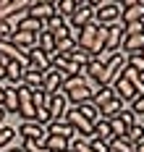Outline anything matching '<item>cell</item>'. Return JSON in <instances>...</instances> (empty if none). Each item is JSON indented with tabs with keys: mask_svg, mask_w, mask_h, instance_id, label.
Wrapping results in <instances>:
<instances>
[{
	"mask_svg": "<svg viewBox=\"0 0 144 152\" xmlns=\"http://www.w3.org/2000/svg\"><path fill=\"white\" fill-rule=\"evenodd\" d=\"M60 92L65 94V100H68V105H81V102H89L92 100V94L95 89L89 87V81L84 79V76H71V79H65Z\"/></svg>",
	"mask_w": 144,
	"mask_h": 152,
	"instance_id": "6da1fadb",
	"label": "cell"
},
{
	"mask_svg": "<svg viewBox=\"0 0 144 152\" xmlns=\"http://www.w3.org/2000/svg\"><path fill=\"white\" fill-rule=\"evenodd\" d=\"M121 24L126 34L131 31H142V24H144V0H126L121 3Z\"/></svg>",
	"mask_w": 144,
	"mask_h": 152,
	"instance_id": "7a4b0ae2",
	"label": "cell"
},
{
	"mask_svg": "<svg viewBox=\"0 0 144 152\" xmlns=\"http://www.w3.org/2000/svg\"><path fill=\"white\" fill-rule=\"evenodd\" d=\"M97 3H100V0H76V11H73V16L65 21L68 29H81V26L92 24V21H95Z\"/></svg>",
	"mask_w": 144,
	"mask_h": 152,
	"instance_id": "3957f363",
	"label": "cell"
},
{
	"mask_svg": "<svg viewBox=\"0 0 144 152\" xmlns=\"http://www.w3.org/2000/svg\"><path fill=\"white\" fill-rule=\"evenodd\" d=\"M95 24L105 26V29L121 24V3H97V8H95Z\"/></svg>",
	"mask_w": 144,
	"mask_h": 152,
	"instance_id": "277c9868",
	"label": "cell"
},
{
	"mask_svg": "<svg viewBox=\"0 0 144 152\" xmlns=\"http://www.w3.org/2000/svg\"><path fill=\"white\" fill-rule=\"evenodd\" d=\"M18 97V115L24 118V123H34V105H32V89H26L24 84L16 87Z\"/></svg>",
	"mask_w": 144,
	"mask_h": 152,
	"instance_id": "5b68a950",
	"label": "cell"
},
{
	"mask_svg": "<svg viewBox=\"0 0 144 152\" xmlns=\"http://www.w3.org/2000/svg\"><path fill=\"white\" fill-rule=\"evenodd\" d=\"M123 37H126V29H123V24L108 26V37H105V47H102V53H121Z\"/></svg>",
	"mask_w": 144,
	"mask_h": 152,
	"instance_id": "8992f818",
	"label": "cell"
},
{
	"mask_svg": "<svg viewBox=\"0 0 144 152\" xmlns=\"http://www.w3.org/2000/svg\"><path fill=\"white\" fill-rule=\"evenodd\" d=\"M26 16L29 18H37L39 24H45L50 16H55V5L47 3V0H37V3H29V8H26Z\"/></svg>",
	"mask_w": 144,
	"mask_h": 152,
	"instance_id": "52a82bcc",
	"label": "cell"
},
{
	"mask_svg": "<svg viewBox=\"0 0 144 152\" xmlns=\"http://www.w3.org/2000/svg\"><path fill=\"white\" fill-rule=\"evenodd\" d=\"M26 68H29V71H37V74H45L50 68V55H45V53L37 50V47L26 50Z\"/></svg>",
	"mask_w": 144,
	"mask_h": 152,
	"instance_id": "ba28073f",
	"label": "cell"
},
{
	"mask_svg": "<svg viewBox=\"0 0 144 152\" xmlns=\"http://www.w3.org/2000/svg\"><path fill=\"white\" fill-rule=\"evenodd\" d=\"M47 113L52 115V121H60L68 110V100H65L63 92H55V94H47Z\"/></svg>",
	"mask_w": 144,
	"mask_h": 152,
	"instance_id": "9c48e42d",
	"label": "cell"
},
{
	"mask_svg": "<svg viewBox=\"0 0 144 152\" xmlns=\"http://www.w3.org/2000/svg\"><path fill=\"white\" fill-rule=\"evenodd\" d=\"M65 79H68L65 74L55 71V68H47V71H45V79H42V92H45V94H55V92H60V87H63Z\"/></svg>",
	"mask_w": 144,
	"mask_h": 152,
	"instance_id": "30bf717a",
	"label": "cell"
},
{
	"mask_svg": "<svg viewBox=\"0 0 144 152\" xmlns=\"http://www.w3.org/2000/svg\"><path fill=\"white\" fill-rule=\"evenodd\" d=\"M126 71V55L123 53H115L110 61L105 63V76H108V84H113L118 76Z\"/></svg>",
	"mask_w": 144,
	"mask_h": 152,
	"instance_id": "8fae6325",
	"label": "cell"
},
{
	"mask_svg": "<svg viewBox=\"0 0 144 152\" xmlns=\"http://www.w3.org/2000/svg\"><path fill=\"white\" fill-rule=\"evenodd\" d=\"M110 87H113V92H115V97H118L121 102H134V100L139 97V94H136V89H134V87L128 84V81L123 79V76H118V79L113 81Z\"/></svg>",
	"mask_w": 144,
	"mask_h": 152,
	"instance_id": "7c38bea8",
	"label": "cell"
},
{
	"mask_svg": "<svg viewBox=\"0 0 144 152\" xmlns=\"http://www.w3.org/2000/svg\"><path fill=\"white\" fill-rule=\"evenodd\" d=\"M144 50V34L142 31H131L123 37V45H121V53L123 55H134V53H142Z\"/></svg>",
	"mask_w": 144,
	"mask_h": 152,
	"instance_id": "4fadbf2b",
	"label": "cell"
},
{
	"mask_svg": "<svg viewBox=\"0 0 144 152\" xmlns=\"http://www.w3.org/2000/svg\"><path fill=\"white\" fill-rule=\"evenodd\" d=\"M18 137L21 139H34V142H45L47 134H45V129L37 126V123H21V126H18Z\"/></svg>",
	"mask_w": 144,
	"mask_h": 152,
	"instance_id": "5bb4252c",
	"label": "cell"
},
{
	"mask_svg": "<svg viewBox=\"0 0 144 152\" xmlns=\"http://www.w3.org/2000/svg\"><path fill=\"white\" fill-rule=\"evenodd\" d=\"M45 134H47V137H60V139H68V142H71V139H73V129L60 118V121H52V123H50L47 129H45Z\"/></svg>",
	"mask_w": 144,
	"mask_h": 152,
	"instance_id": "9a60e30c",
	"label": "cell"
},
{
	"mask_svg": "<svg viewBox=\"0 0 144 152\" xmlns=\"http://www.w3.org/2000/svg\"><path fill=\"white\" fill-rule=\"evenodd\" d=\"M11 42L18 47V50H32L37 45V34H26V31H13V37H11Z\"/></svg>",
	"mask_w": 144,
	"mask_h": 152,
	"instance_id": "2e32d148",
	"label": "cell"
},
{
	"mask_svg": "<svg viewBox=\"0 0 144 152\" xmlns=\"http://www.w3.org/2000/svg\"><path fill=\"white\" fill-rule=\"evenodd\" d=\"M92 134H95V139H102V142H108V144H110V139H113L110 121H105V118H97V121L92 123Z\"/></svg>",
	"mask_w": 144,
	"mask_h": 152,
	"instance_id": "e0dca14e",
	"label": "cell"
},
{
	"mask_svg": "<svg viewBox=\"0 0 144 152\" xmlns=\"http://www.w3.org/2000/svg\"><path fill=\"white\" fill-rule=\"evenodd\" d=\"M3 110L5 115H18V97H16V89L13 87H5V97H3Z\"/></svg>",
	"mask_w": 144,
	"mask_h": 152,
	"instance_id": "ac0fdd59",
	"label": "cell"
},
{
	"mask_svg": "<svg viewBox=\"0 0 144 152\" xmlns=\"http://www.w3.org/2000/svg\"><path fill=\"white\" fill-rule=\"evenodd\" d=\"M37 50H42L45 55H52V50H55V39H52V34H50L47 29H42L39 34H37Z\"/></svg>",
	"mask_w": 144,
	"mask_h": 152,
	"instance_id": "d6986e66",
	"label": "cell"
},
{
	"mask_svg": "<svg viewBox=\"0 0 144 152\" xmlns=\"http://www.w3.org/2000/svg\"><path fill=\"white\" fill-rule=\"evenodd\" d=\"M113 97H115V92H113V87H100V89H97L95 94H92V105H95L97 110H100L102 105H108V102H110Z\"/></svg>",
	"mask_w": 144,
	"mask_h": 152,
	"instance_id": "ffe728a7",
	"label": "cell"
},
{
	"mask_svg": "<svg viewBox=\"0 0 144 152\" xmlns=\"http://www.w3.org/2000/svg\"><path fill=\"white\" fill-rule=\"evenodd\" d=\"M121 110H123V102H121L118 97H113V100L108 102V105H102V107H100V118L110 121V118H115V115H118Z\"/></svg>",
	"mask_w": 144,
	"mask_h": 152,
	"instance_id": "44dd1931",
	"label": "cell"
},
{
	"mask_svg": "<svg viewBox=\"0 0 144 152\" xmlns=\"http://www.w3.org/2000/svg\"><path fill=\"white\" fill-rule=\"evenodd\" d=\"M13 31H26V34H39V31H42V24H39L37 18H29V16H26V18H21V21H18L16 26H13Z\"/></svg>",
	"mask_w": 144,
	"mask_h": 152,
	"instance_id": "7402d4cb",
	"label": "cell"
},
{
	"mask_svg": "<svg viewBox=\"0 0 144 152\" xmlns=\"http://www.w3.org/2000/svg\"><path fill=\"white\" fill-rule=\"evenodd\" d=\"M76 50V39H71V37H65L60 42H55V50H52V55H60V58H68L71 53Z\"/></svg>",
	"mask_w": 144,
	"mask_h": 152,
	"instance_id": "603a6c76",
	"label": "cell"
},
{
	"mask_svg": "<svg viewBox=\"0 0 144 152\" xmlns=\"http://www.w3.org/2000/svg\"><path fill=\"white\" fill-rule=\"evenodd\" d=\"M76 110H79L81 118H84V121H89V123H95L97 118H100V110L92 105V100H89V102H81V105H76Z\"/></svg>",
	"mask_w": 144,
	"mask_h": 152,
	"instance_id": "cb8c5ba5",
	"label": "cell"
},
{
	"mask_svg": "<svg viewBox=\"0 0 144 152\" xmlns=\"http://www.w3.org/2000/svg\"><path fill=\"white\" fill-rule=\"evenodd\" d=\"M45 147L50 152H65L68 150V139H60V137H47L45 139Z\"/></svg>",
	"mask_w": 144,
	"mask_h": 152,
	"instance_id": "d4e9b609",
	"label": "cell"
},
{
	"mask_svg": "<svg viewBox=\"0 0 144 152\" xmlns=\"http://www.w3.org/2000/svg\"><path fill=\"white\" fill-rule=\"evenodd\" d=\"M126 139L134 144V147H136V144H142V142H144V126H142V123L131 126V129L126 131Z\"/></svg>",
	"mask_w": 144,
	"mask_h": 152,
	"instance_id": "484cf974",
	"label": "cell"
},
{
	"mask_svg": "<svg viewBox=\"0 0 144 152\" xmlns=\"http://www.w3.org/2000/svg\"><path fill=\"white\" fill-rule=\"evenodd\" d=\"M110 152H134V144L126 137L121 139H110Z\"/></svg>",
	"mask_w": 144,
	"mask_h": 152,
	"instance_id": "4316f807",
	"label": "cell"
},
{
	"mask_svg": "<svg viewBox=\"0 0 144 152\" xmlns=\"http://www.w3.org/2000/svg\"><path fill=\"white\" fill-rule=\"evenodd\" d=\"M16 137V129H11V126H0V150H5L11 142Z\"/></svg>",
	"mask_w": 144,
	"mask_h": 152,
	"instance_id": "83f0119b",
	"label": "cell"
},
{
	"mask_svg": "<svg viewBox=\"0 0 144 152\" xmlns=\"http://www.w3.org/2000/svg\"><path fill=\"white\" fill-rule=\"evenodd\" d=\"M89 58H92V55H89V53H84V50H79V47L68 55V61L73 63V66H87V63H89Z\"/></svg>",
	"mask_w": 144,
	"mask_h": 152,
	"instance_id": "f1b7e54d",
	"label": "cell"
},
{
	"mask_svg": "<svg viewBox=\"0 0 144 152\" xmlns=\"http://www.w3.org/2000/svg\"><path fill=\"white\" fill-rule=\"evenodd\" d=\"M32 105H34V110H37V107H45L47 105V94L42 89H34L32 92Z\"/></svg>",
	"mask_w": 144,
	"mask_h": 152,
	"instance_id": "f546056e",
	"label": "cell"
},
{
	"mask_svg": "<svg viewBox=\"0 0 144 152\" xmlns=\"http://www.w3.org/2000/svg\"><path fill=\"white\" fill-rule=\"evenodd\" d=\"M11 37H13V26L8 21H0V42H11Z\"/></svg>",
	"mask_w": 144,
	"mask_h": 152,
	"instance_id": "4dcf8cb0",
	"label": "cell"
},
{
	"mask_svg": "<svg viewBox=\"0 0 144 152\" xmlns=\"http://www.w3.org/2000/svg\"><path fill=\"white\" fill-rule=\"evenodd\" d=\"M89 147H92V152H110V144L108 142H102V139H89Z\"/></svg>",
	"mask_w": 144,
	"mask_h": 152,
	"instance_id": "1f68e13d",
	"label": "cell"
},
{
	"mask_svg": "<svg viewBox=\"0 0 144 152\" xmlns=\"http://www.w3.org/2000/svg\"><path fill=\"white\" fill-rule=\"evenodd\" d=\"M131 110H134V113H136L139 118L144 115V94H142V97H136V100L131 102Z\"/></svg>",
	"mask_w": 144,
	"mask_h": 152,
	"instance_id": "d6a6232c",
	"label": "cell"
},
{
	"mask_svg": "<svg viewBox=\"0 0 144 152\" xmlns=\"http://www.w3.org/2000/svg\"><path fill=\"white\" fill-rule=\"evenodd\" d=\"M3 97H5V87H3V81H0V105H3Z\"/></svg>",
	"mask_w": 144,
	"mask_h": 152,
	"instance_id": "836d02e7",
	"label": "cell"
},
{
	"mask_svg": "<svg viewBox=\"0 0 144 152\" xmlns=\"http://www.w3.org/2000/svg\"><path fill=\"white\" fill-rule=\"evenodd\" d=\"M3 118H5V110H3V105H0V126H3Z\"/></svg>",
	"mask_w": 144,
	"mask_h": 152,
	"instance_id": "e575fe53",
	"label": "cell"
},
{
	"mask_svg": "<svg viewBox=\"0 0 144 152\" xmlns=\"http://www.w3.org/2000/svg\"><path fill=\"white\" fill-rule=\"evenodd\" d=\"M8 152H24V150H21V147H11Z\"/></svg>",
	"mask_w": 144,
	"mask_h": 152,
	"instance_id": "d590c367",
	"label": "cell"
},
{
	"mask_svg": "<svg viewBox=\"0 0 144 152\" xmlns=\"http://www.w3.org/2000/svg\"><path fill=\"white\" fill-rule=\"evenodd\" d=\"M139 55H142V58H144V50H142V53H139Z\"/></svg>",
	"mask_w": 144,
	"mask_h": 152,
	"instance_id": "8d00e7d4",
	"label": "cell"
},
{
	"mask_svg": "<svg viewBox=\"0 0 144 152\" xmlns=\"http://www.w3.org/2000/svg\"><path fill=\"white\" fill-rule=\"evenodd\" d=\"M142 34H144V24H142Z\"/></svg>",
	"mask_w": 144,
	"mask_h": 152,
	"instance_id": "74e56055",
	"label": "cell"
},
{
	"mask_svg": "<svg viewBox=\"0 0 144 152\" xmlns=\"http://www.w3.org/2000/svg\"><path fill=\"white\" fill-rule=\"evenodd\" d=\"M142 126H144V115H142Z\"/></svg>",
	"mask_w": 144,
	"mask_h": 152,
	"instance_id": "f35d334b",
	"label": "cell"
},
{
	"mask_svg": "<svg viewBox=\"0 0 144 152\" xmlns=\"http://www.w3.org/2000/svg\"><path fill=\"white\" fill-rule=\"evenodd\" d=\"M0 152H8V150H0Z\"/></svg>",
	"mask_w": 144,
	"mask_h": 152,
	"instance_id": "ab89813d",
	"label": "cell"
},
{
	"mask_svg": "<svg viewBox=\"0 0 144 152\" xmlns=\"http://www.w3.org/2000/svg\"><path fill=\"white\" fill-rule=\"evenodd\" d=\"M65 152H68V150H65Z\"/></svg>",
	"mask_w": 144,
	"mask_h": 152,
	"instance_id": "60d3db41",
	"label": "cell"
}]
</instances>
